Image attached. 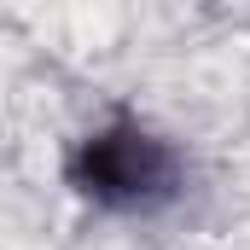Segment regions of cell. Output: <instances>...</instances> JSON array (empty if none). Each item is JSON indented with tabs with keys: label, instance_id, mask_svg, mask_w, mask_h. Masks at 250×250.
Segmentation results:
<instances>
[{
	"label": "cell",
	"instance_id": "obj_1",
	"mask_svg": "<svg viewBox=\"0 0 250 250\" xmlns=\"http://www.w3.org/2000/svg\"><path fill=\"white\" fill-rule=\"evenodd\" d=\"M64 192L105 221H157L192 192V151L146 111H99L64 140Z\"/></svg>",
	"mask_w": 250,
	"mask_h": 250
}]
</instances>
